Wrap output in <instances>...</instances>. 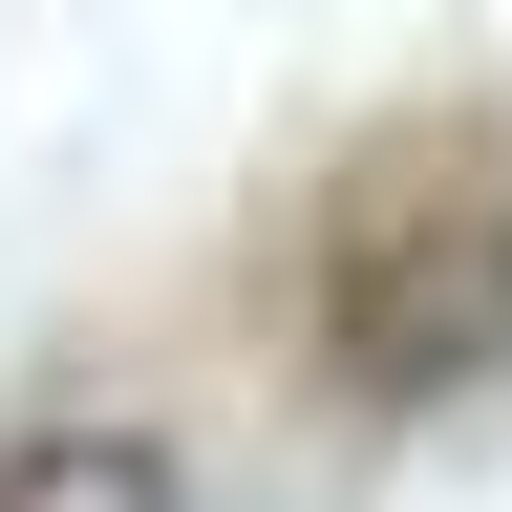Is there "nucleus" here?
I'll return each instance as SVG.
<instances>
[{"label": "nucleus", "mask_w": 512, "mask_h": 512, "mask_svg": "<svg viewBox=\"0 0 512 512\" xmlns=\"http://www.w3.org/2000/svg\"><path fill=\"white\" fill-rule=\"evenodd\" d=\"M320 384L363 427H427V406L512 384V150L491 128L363 150V192L320 214Z\"/></svg>", "instance_id": "obj_1"}, {"label": "nucleus", "mask_w": 512, "mask_h": 512, "mask_svg": "<svg viewBox=\"0 0 512 512\" xmlns=\"http://www.w3.org/2000/svg\"><path fill=\"white\" fill-rule=\"evenodd\" d=\"M0 512H171V448L150 427H43V448H0Z\"/></svg>", "instance_id": "obj_2"}]
</instances>
